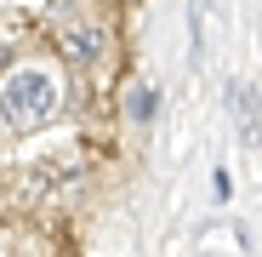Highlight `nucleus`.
Here are the masks:
<instances>
[{"instance_id": "nucleus-1", "label": "nucleus", "mask_w": 262, "mask_h": 257, "mask_svg": "<svg viewBox=\"0 0 262 257\" xmlns=\"http://www.w3.org/2000/svg\"><path fill=\"white\" fill-rule=\"evenodd\" d=\"M57 74L52 69H40V63H23L6 74V120H12V132H29V126H40L52 109H57Z\"/></svg>"}, {"instance_id": "nucleus-2", "label": "nucleus", "mask_w": 262, "mask_h": 257, "mask_svg": "<svg viewBox=\"0 0 262 257\" xmlns=\"http://www.w3.org/2000/svg\"><path fill=\"white\" fill-rule=\"evenodd\" d=\"M57 46H63V57H69V63H97L108 40H103V29H97V23H63V29H57Z\"/></svg>"}, {"instance_id": "nucleus-3", "label": "nucleus", "mask_w": 262, "mask_h": 257, "mask_svg": "<svg viewBox=\"0 0 262 257\" xmlns=\"http://www.w3.org/2000/svg\"><path fill=\"white\" fill-rule=\"evenodd\" d=\"M228 103H234V120H239V143H262V103H256V92H251V86H228Z\"/></svg>"}, {"instance_id": "nucleus-4", "label": "nucleus", "mask_w": 262, "mask_h": 257, "mask_svg": "<svg viewBox=\"0 0 262 257\" xmlns=\"http://www.w3.org/2000/svg\"><path fill=\"white\" fill-rule=\"evenodd\" d=\"M154 97H160L154 86H137V92H131V120H148L154 114Z\"/></svg>"}]
</instances>
